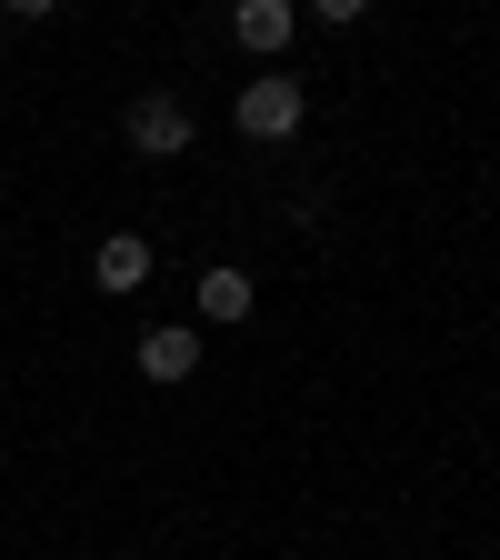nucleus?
Here are the masks:
<instances>
[{
	"label": "nucleus",
	"mask_w": 500,
	"mask_h": 560,
	"mask_svg": "<svg viewBox=\"0 0 500 560\" xmlns=\"http://www.w3.org/2000/svg\"><path fill=\"white\" fill-rule=\"evenodd\" d=\"M231 120H241V140H291V130L311 120V91L291 81V70H260V81H241Z\"/></svg>",
	"instance_id": "1"
},
{
	"label": "nucleus",
	"mask_w": 500,
	"mask_h": 560,
	"mask_svg": "<svg viewBox=\"0 0 500 560\" xmlns=\"http://www.w3.org/2000/svg\"><path fill=\"white\" fill-rule=\"evenodd\" d=\"M120 130H130V151H140V161H181L190 140H200V120H190L181 91H140V101L120 110Z\"/></svg>",
	"instance_id": "2"
},
{
	"label": "nucleus",
	"mask_w": 500,
	"mask_h": 560,
	"mask_svg": "<svg viewBox=\"0 0 500 560\" xmlns=\"http://www.w3.org/2000/svg\"><path fill=\"white\" fill-rule=\"evenodd\" d=\"M130 361H140V381H161V390H181L190 371H200V320H151L130 340Z\"/></svg>",
	"instance_id": "3"
},
{
	"label": "nucleus",
	"mask_w": 500,
	"mask_h": 560,
	"mask_svg": "<svg viewBox=\"0 0 500 560\" xmlns=\"http://www.w3.org/2000/svg\"><path fill=\"white\" fill-rule=\"evenodd\" d=\"M231 40L251 60H280V50L301 40V0H231Z\"/></svg>",
	"instance_id": "4"
},
{
	"label": "nucleus",
	"mask_w": 500,
	"mask_h": 560,
	"mask_svg": "<svg viewBox=\"0 0 500 560\" xmlns=\"http://www.w3.org/2000/svg\"><path fill=\"white\" fill-rule=\"evenodd\" d=\"M151 260H161V250L140 241V231H111V241L91 250V280H101V291L120 301V291H140V280H151Z\"/></svg>",
	"instance_id": "5"
},
{
	"label": "nucleus",
	"mask_w": 500,
	"mask_h": 560,
	"mask_svg": "<svg viewBox=\"0 0 500 560\" xmlns=\"http://www.w3.org/2000/svg\"><path fill=\"white\" fill-rule=\"evenodd\" d=\"M190 301H200V320H251V301H260V291H251V270H231V260H210Z\"/></svg>",
	"instance_id": "6"
},
{
	"label": "nucleus",
	"mask_w": 500,
	"mask_h": 560,
	"mask_svg": "<svg viewBox=\"0 0 500 560\" xmlns=\"http://www.w3.org/2000/svg\"><path fill=\"white\" fill-rule=\"evenodd\" d=\"M361 11H371V0H301V21H330V31H350Z\"/></svg>",
	"instance_id": "7"
},
{
	"label": "nucleus",
	"mask_w": 500,
	"mask_h": 560,
	"mask_svg": "<svg viewBox=\"0 0 500 560\" xmlns=\"http://www.w3.org/2000/svg\"><path fill=\"white\" fill-rule=\"evenodd\" d=\"M0 11H11V21H50V11H60V0H0Z\"/></svg>",
	"instance_id": "8"
}]
</instances>
